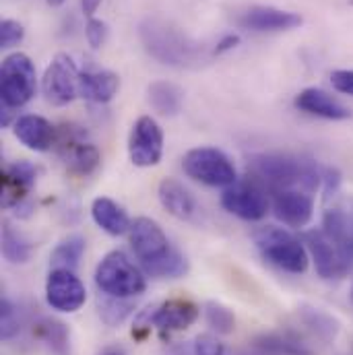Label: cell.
<instances>
[{
    "mask_svg": "<svg viewBox=\"0 0 353 355\" xmlns=\"http://www.w3.org/2000/svg\"><path fill=\"white\" fill-rule=\"evenodd\" d=\"M128 232L130 246L145 275L153 279H180L188 272V261L170 244L168 236L153 219L139 217Z\"/></svg>",
    "mask_w": 353,
    "mask_h": 355,
    "instance_id": "obj_1",
    "label": "cell"
},
{
    "mask_svg": "<svg viewBox=\"0 0 353 355\" xmlns=\"http://www.w3.org/2000/svg\"><path fill=\"white\" fill-rule=\"evenodd\" d=\"M139 37L145 50L162 64L188 69L207 60L205 46L164 17H147L139 25Z\"/></svg>",
    "mask_w": 353,
    "mask_h": 355,
    "instance_id": "obj_2",
    "label": "cell"
},
{
    "mask_svg": "<svg viewBox=\"0 0 353 355\" xmlns=\"http://www.w3.org/2000/svg\"><path fill=\"white\" fill-rule=\"evenodd\" d=\"M252 172L273 186L275 190H285L291 186H302L306 190H316L322 184L325 170H318L316 164L287 157V155H255Z\"/></svg>",
    "mask_w": 353,
    "mask_h": 355,
    "instance_id": "obj_3",
    "label": "cell"
},
{
    "mask_svg": "<svg viewBox=\"0 0 353 355\" xmlns=\"http://www.w3.org/2000/svg\"><path fill=\"white\" fill-rule=\"evenodd\" d=\"M95 285L114 297H137L147 289V279L122 250H112L95 268Z\"/></svg>",
    "mask_w": 353,
    "mask_h": 355,
    "instance_id": "obj_4",
    "label": "cell"
},
{
    "mask_svg": "<svg viewBox=\"0 0 353 355\" xmlns=\"http://www.w3.org/2000/svg\"><path fill=\"white\" fill-rule=\"evenodd\" d=\"M255 244L270 265L279 266L281 270H287L293 275L306 272L308 263H310L308 248L289 232L281 227H273V225L261 227L259 232H255Z\"/></svg>",
    "mask_w": 353,
    "mask_h": 355,
    "instance_id": "obj_5",
    "label": "cell"
},
{
    "mask_svg": "<svg viewBox=\"0 0 353 355\" xmlns=\"http://www.w3.org/2000/svg\"><path fill=\"white\" fill-rule=\"evenodd\" d=\"M182 168H184L186 176L200 182V184H207V186H225L227 188L238 182V174H236L232 159L215 147L190 149L182 159Z\"/></svg>",
    "mask_w": 353,
    "mask_h": 355,
    "instance_id": "obj_6",
    "label": "cell"
},
{
    "mask_svg": "<svg viewBox=\"0 0 353 355\" xmlns=\"http://www.w3.org/2000/svg\"><path fill=\"white\" fill-rule=\"evenodd\" d=\"M0 87H2V103L8 107H21L29 103L37 89L35 67L31 58L23 52H15L2 60L0 71Z\"/></svg>",
    "mask_w": 353,
    "mask_h": 355,
    "instance_id": "obj_7",
    "label": "cell"
},
{
    "mask_svg": "<svg viewBox=\"0 0 353 355\" xmlns=\"http://www.w3.org/2000/svg\"><path fill=\"white\" fill-rule=\"evenodd\" d=\"M128 155L137 168H153L164 157V132L151 116H141L128 139Z\"/></svg>",
    "mask_w": 353,
    "mask_h": 355,
    "instance_id": "obj_8",
    "label": "cell"
},
{
    "mask_svg": "<svg viewBox=\"0 0 353 355\" xmlns=\"http://www.w3.org/2000/svg\"><path fill=\"white\" fill-rule=\"evenodd\" d=\"M87 300V289L83 281L69 268H52L46 281V302L50 308L73 314Z\"/></svg>",
    "mask_w": 353,
    "mask_h": 355,
    "instance_id": "obj_9",
    "label": "cell"
},
{
    "mask_svg": "<svg viewBox=\"0 0 353 355\" xmlns=\"http://www.w3.org/2000/svg\"><path fill=\"white\" fill-rule=\"evenodd\" d=\"M79 79L81 73L69 54H58L52 64L46 69L42 87L44 95L54 105H67L79 95Z\"/></svg>",
    "mask_w": 353,
    "mask_h": 355,
    "instance_id": "obj_10",
    "label": "cell"
},
{
    "mask_svg": "<svg viewBox=\"0 0 353 355\" xmlns=\"http://www.w3.org/2000/svg\"><path fill=\"white\" fill-rule=\"evenodd\" d=\"M221 205L227 213L244 221H261L268 213V198L257 182H236L221 194Z\"/></svg>",
    "mask_w": 353,
    "mask_h": 355,
    "instance_id": "obj_11",
    "label": "cell"
},
{
    "mask_svg": "<svg viewBox=\"0 0 353 355\" xmlns=\"http://www.w3.org/2000/svg\"><path fill=\"white\" fill-rule=\"evenodd\" d=\"M304 244L308 248L314 268L322 279H341L350 272L352 263L343 257V252L329 240L322 230H312L304 234Z\"/></svg>",
    "mask_w": 353,
    "mask_h": 355,
    "instance_id": "obj_12",
    "label": "cell"
},
{
    "mask_svg": "<svg viewBox=\"0 0 353 355\" xmlns=\"http://www.w3.org/2000/svg\"><path fill=\"white\" fill-rule=\"evenodd\" d=\"M198 314H200V310L194 302L176 297V300H168V302L151 308L149 312H145L139 318L137 329L157 327L162 331H184L196 322Z\"/></svg>",
    "mask_w": 353,
    "mask_h": 355,
    "instance_id": "obj_13",
    "label": "cell"
},
{
    "mask_svg": "<svg viewBox=\"0 0 353 355\" xmlns=\"http://www.w3.org/2000/svg\"><path fill=\"white\" fill-rule=\"evenodd\" d=\"M273 211L275 217L285 223L287 227H306L314 215V200L310 194L293 188L277 190L275 200H273Z\"/></svg>",
    "mask_w": 353,
    "mask_h": 355,
    "instance_id": "obj_14",
    "label": "cell"
},
{
    "mask_svg": "<svg viewBox=\"0 0 353 355\" xmlns=\"http://www.w3.org/2000/svg\"><path fill=\"white\" fill-rule=\"evenodd\" d=\"M242 27L252 29V31H289L295 29L304 23L302 15L291 12V10H281L275 6H250L242 12L238 19Z\"/></svg>",
    "mask_w": 353,
    "mask_h": 355,
    "instance_id": "obj_15",
    "label": "cell"
},
{
    "mask_svg": "<svg viewBox=\"0 0 353 355\" xmlns=\"http://www.w3.org/2000/svg\"><path fill=\"white\" fill-rule=\"evenodd\" d=\"M157 196H160V202L164 205V209L170 215H174L182 221H198L200 207H198L196 198L188 192V188H184V184H180L178 180L164 178L160 182Z\"/></svg>",
    "mask_w": 353,
    "mask_h": 355,
    "instance_id": "obj_16",
    "label": "cell"
},
{
    "mask_svg": "<svg viewBox=\"0 0 353 355\" xmlns=\"http://www.w3.org/2000/svg\"><path fill=\"white\" fill-rule=\"evenodd\" d=\"M60 151H62V157L67 159V166L73 174L77 176H89L97 170L99 162H101V155H99V149L91 143H85L81 139V135H75L71 137L69 135V128L62 132V139H60Z\"/></svg>",
    "mask_w": 353,
    "mask_h": 355,
    "instance_id": "obj_17",
    "label": "cell"
},
{
    "mask_svg": "<svg viewBox=\"0 0 353 355\" xmlns=\"http://www.w3.org/2000/svg\"><path fill=\"white\" fill-rule=\"evenodd\" d=\"M12 132L27 149L40 151V153L48 151L56 141L54 126L46 118L35 116V114H27V116H21L19 120H15Z\"/></svg>",
    "mask_w": 353,
    "mask_h": 355,
    "instance_id": "obj_18",
    "label": "cell"
},
{
    "mask_svg": "<svg viewBox=\"0 0 353 355\" xmlns=\"http://www.w3.org/2000/svg\"><path fill=\"white\" fill-rule=\"evenodd\" d=\"M295 107L306 114L325 118V120H347L352 116V112L341 101H337L333 95L316 87L300 91L295 97Z\"/></svg>",
    "mask_w": 353,
    "mask_h": 355,
    "instance_id": "obj_19",
    "label": "cell"
},
{
    "mask_svg": "<svg viewBox=\"0 0 353 355\" xmlns=\"http://www.w3.org/2000/svg\"><path fill=\"white\" fill-rule=\"evenodd\" d=\"M250 355H312L293 333H263L250 341Z\"/></svg>",
    "mask_w": 353,
    "mask_h": 355,
    "instance_id": "obj_20",
    "label": "cell"
},
{
    "mask_svg": "<svg viewBox=\"0 0 353 355\" xmlns=\"http://www.w3.org/2000/svg\"><path fill=\"white\" fill-rule=\"evenodd\" d=\"M91 217L93 221L110 236H122L130 230V219L126 211L107 196H97L91 205Z\"/></svg>",
    "mask_w": 353,
    "mask_h": 355,
    "instance_id": "obj_21",
    "label": "cell"
},
{
    "mask_svg": "<svg viewBox=\"0 0 353 355\" xmlns=\"http://www.w3.org/2000/svg\"><path fill=\"white\" fill-rule=\"evenodd\" d=\"M120 89V77L112 71H95L81 73L79 95L93 103H107Z\"/></svg>",
    "mask_w": 353,
    "mask_h": 355,
    "instance_id": "obj_22",
    "label": "cell"
},
{
    "mask_svg": "<svg viewBox=\"0 0 353 355\" xmlns=\"http://www.w3.org/2000/svg\"><path fill=\"white\" fill-rule=\"evenodd\" d=\"M322 232L353 265V221L347 213L331 209L322 217Z\"/></svg>",
    "mask_w": 353,
    "mask_h": 355,
    "instance_id": "obj_23",
    "label": "cell"
},
{
    "mask_svg": "<svg viewBox=\"0 0 353 355\" xmlns=\"http://www.w3.org/2000/svg\"><path fill=\"white\" fill-rule=\"evenodd\" d=\"M298 316L300 320L304 322V327L316 335V339L329 343V341H335V337L339 335V322L325 310L320 308H314V306H302L298 310Z\"/></svg>",
    "mask_w": 353,
    "mask_h": 355,
    "instance_id": "obj_24",
    "label": "cell"
},
{
    "mask_svg": "<svg viewBox=\"0 0 353 355\" xmlns=\"http://www.w3.org/2000/svg\"><path fill=\"white\" fill-rule=\"evenodd\" d=\"M149 95V103L151 107L162 114V116H176L182 110V101H184V93L182 89L168 83V81H155L147 89Z\"/></svg>",
    "mask_w": 353,
    "mask_h": 355,
    "instance_id": "obj_25",
    "label": "cell"
},
{
    "mask_svg": "<svg viewBox=\"0 0 353 355\" xmlns=\"http://www.w3.org/2000/svg\"><path fill=\"white\" fill-rule=\"evenodd\" d=\"M37 337L54 352L56 355H69L71 349V333L69 327L56 318H42L35 324Z\"/></svg>",
    "mask_w": 353,
    "mask_h": 355,
    "instance_id": "obj_26",
    "label": "cell"
},
{
    "mask_svg": "<svg viewBox=\"0 0 353 355\" xmlns=\"http://www.w3.org/2000/svg\"><path fill=\"white\" fill-rule=\"evenodd\" d=\"M31 242L17 232L12 225L4 223L2 227V257L10 263V265H25L31 259Z\"/></svg>",
    "mask_w": 353,
    "mask_h": 355,
    "instance_id": "obj_27",
    "label": "cell"
},
{
    "mask_svg": "<svg viewBox=\"0 0 353 355\" xmlns=\"http://www.w3.org/2000/svg\"><path fill=\"white\" fill-rule=\"evenodd\" d=\"M97 310L107 327H118L135 312V302L132 297H114L107 293H99Z\"/></svg>",
    "mask_w": 353,
    "mask_h": 355,
    "instance_id": "obj_28",
    "label": "cell"
},
{
    "mask_svg": "<svg viewBox=\"0 0 353 355\" xmlns=\"http://www.w3.org/2000/svg\"><path fill=\"white\" fill-rule=\"evenodd\" d=\"M85 252V238L81 236H69L64 238L50 254V266L52 268H69V270H75L79 263H81V257Z\"/></svg>",
    "mask_w": 353,
    "mask_h": 355,
    "instance_id": "obj_29",
    "label": "cell"
},
{
    "mask_svg": "<svg viewBox=\"0 0 353 355\" xmlns=\"http://www.w3.org/2000/svg\"><path fill=\"white\" fill-rule=\"evenodd\" d=\"M205 320L219 335H230L236 329L234 312L227 306L219 304V302H207L205 304Z\"/></svg>",
    "mask_w": 353,
    "mask_h": 355,
    "instance_id": "obj_30",
    "label": "cell"
},
{
    "mask_svg": "<svg viewBox=\"0 0 353 355\" xmlns=\"http://www.w3.org/2000/svg\"><path fill=\"white\" fill-rule=\"evenodd\" d=\"M19 331H21L19 310H17V306L8 297H2V302H0V335H2L4 341H8Z\"/></svg>",
    "mask_w": 353,
    "mask_h": 355,
    "instance_id": "obj_31",
    "label": "cell"
},
{
    "mask_svg": "<svg viewBox=\"0 0 353 355\" xmlns=\"http://www.w3.org/2000/svg\"><path fill=\"white\" fill-rule=\"evenodd\" d=\"M194 355H240L232 352L225 343H221L213 335H198L192 343Z\"/></svg>",
    "mask_w": 353,
    "mask_h": 355,
    "instance_id": "obj_32",
    "label": "cell"
},
{
    "mask_svg": "<svg viewBox=\"0 0 353 355\" xmlns=\"http://www.w3.org/2000/svg\"><path fill=\"white\" fill-rule=\"evenodd\" d=\"M25 37V29L19 21H12V19H4L0 23V46L6 50V48H12L17 44H21Z\"/></svg>",
    "mask_w": 353,
    "mask_h": 355,
    "instance_id": "obj_33",
    "label": "cell"
},
{
    "mask_svg": "<svg viewBox=\"0 0 353 355\" xmlns=\"http://www.w3.org/2000/svg\"><path fill=\"white\" fill-rule=\"evenodd\" d=\"M6 174L12 178V180L21 182L23 186L31 188V186L35 184V180H37V168H35L33 164H29V162L21 159V162L10 164V166L6 168Z\"/></svg>",
    "mask_w": 353,
    "mask_h": 355,
    "instance_id": "obj_34",
    "label": "cell"
},
{
    "mask_svg": "<svg viewBox=\"0 0 353 355\" xmlns=\"http://www.w3.org/2000/svg\"><path fill=\"white\" fill-rule=\"evenodd\" d=\"M85 35H87L89 46L93 50L101 48L105 44V37H107V25L101 21V19H89L87 27H85Z\"/></svg>",
    "mask_w": 353,
    "mask_h": 355,
    "instance_id": "obj_35",
    "label": "cell"
},
{
    "mask_svg": "<svg viewBox=\"0 0 353 355\" xmlns=\"http://www.w3.org/2000/svg\"><path fill=\"white\" fill-rule=\"evenodd\" d=\"M331 83L339 93L353 95V71H335L331 75Z\"/></svg>",
    "mask_w": 353,
    "mask_h": 355,
    "instance_id": "obj_36",
    "label": "cell"
},
{
    "mask_svg": "<svg viewBox=\"0 0 353 355\" xmlns=\"http://www.w3.org/2000/svg\"><path fill=\"white\" fill-rule=\"evenodd\" d=\"M240 44V37L238 35H234V33H230V35H225L223 40H219L217 42V46H215V50H213V54H223V52H230V50H234L236 46Z\"/></svg>",
    "mask_w": 353,
    "mask_h": 355,
    "instance_id": "obj_37",
    "label": "cell"
},
{
    "mask_svg": "<svg viewBox=\"0 0 353 355\" xmlns=\"http://www.w3.org/2000/svg\"><path fill=\"white\" fill-rule=\"evenodd\" d=\"M81 4H83V12L91 17L97 8H99V4H101V0H81Z\"/></svg>",
    "mask_w": 353,
    "mask_h": 355,
    "instance_id": "obj_38",
    "label": "cell"
},
{
    "mask_svg": "<svg viewBox=\"0 0 353 355\" xmlns=\"http://www.w3.org/2000/svg\"><path fill=\"white\" fill-rule=\"evenodd\" d=\"M97 355H126L124 354V349L122 347H116V345H112V347H105V349H101Z\"/></svg>",
    "mask_w": 353,
    "mask_h": 355,
    "instance_id": "obj_39",
    "label": "cell"
},
{
    "mask_svg": "<svg viewBox=\"0 0 353 355\" xmlns=\"http://www.w3.org/2000/svg\"><path fill=\"white\" fill-rule=\"evenodd\" d=\"M62 2H64V0H48V4H50V6H60Z\"/></svg>",
    "mask_w": 353,
    "mask_h": 355,
    "instance_id": "obj_40",
    "label": "cell"
},
{
    "mask_svg": "<svg viewBox=\"0 0 353 355\" xmlns=\"http://www.w3.org/2000/svg\"><path fill=\"white\" fill-rule=\"evenodd\" d=\"M352 302H353V287H352Z\"/></svg>",
    "mask_w": 353,
    "mask_h": 355,
    "instance_id": "obj_41",
    "label": "cell"
},
{
    "mask_svg": "<svg viewBox=\"0 0 353 355\" xmlns=\"http://www.w3.org/2000/svg\"><path fill=\"white\" fill-rule=\"evenodd\" d=\"M350 4H352V6H353V0H350Z\"/></svg>",
    "mask_w": 353,
    "mask_h": 355,
    "instance_id": "obj_42",
    "label": "cell"
}]
</instances>
